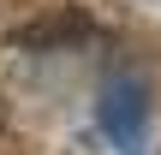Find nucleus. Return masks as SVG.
Returning a JSON list of instances; mask_svg holds the SVG:
<instances>
[{"instance_id": "obj_1", "label": "nucleus", "mask_w": 161, "mask_h": 155, "mask_svg": "<svg viewBox=\"0 0 161 155\" xmlns=\"http://www.w3.org/2000/svg\"><path fill=\"white\" fill-rule=\"evenodd\" d=\"M96 119H102V131L114 137V149L143 155V137H149V84H143L137 72H114V78L102 84Z\"/></svg>"}, {"instance_id": "obj_2", "label": "nucleus", "mask_w": 161, "mask_h": 155, "mask_svg": "<svg viewBox=\"0 0 161 155\" xmlns=\"http://www.w3.org/2000/svg\"><path fill=\"white\" fill-rule=\"evenodd\" d=\"M90 36H96V24H90V18H78V12L18 30V42H24V48H60V42H90Z\"/></svg>"}]
</instances>
